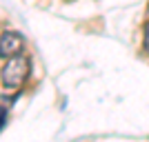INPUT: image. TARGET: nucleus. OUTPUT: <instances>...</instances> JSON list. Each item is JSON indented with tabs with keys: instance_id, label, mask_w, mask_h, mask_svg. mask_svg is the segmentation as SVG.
<instances>
[{
	"instance_id": "f03ea898",
	"label": "nucleus",
	"mask_w": 149,
	"mask_h": 142,
	"mask_svg": "<svg viewBox=\"0 0 149 142\" xmlns=\"http://www.w3.org/2000/svg\"><path fill=\"white\" fill-rule=\"evenodd\" d=\"M22 49V36L16 31H5L0 36V58H13Z\"/></svg>"
},
{
	"instance_id": "20e7f679",
	"label": "nucleus",
	"mask_w": 149,
	"mask_h": 142,
	"mask_svg": "<svg viewBox=\"0 0 149 142\" xmlns=\"http://www.w3.org/2000/svg\"><path fill=\"white\" fill-rule=\"evenodd\" d=\"M145 49L149 51V25H147V29H145Z\"/></svg>"
},
{
	"instance_id": "7ed1b4c3",
	"label": "nucleus",
	"mask_w": 149,
	"mask_h": 142,
	"mask_svg": "<svg viewBox=\"0 0 149 142\" xmlns=\"http://www.w3.org/2000/svg\"><path fill=\"white\" fill-rule=\"evenodd\" d=\"M7 124V109L5 107H0V129Z\"/></svg>"
},
{
	"instance_id": "f257e3e1",
	"label": "nucleus",
	"mask_w": 149,
	"mask_h": 142,
	"mask_svg": "<svg viewBox=\"0 0 149 142\" xmlns=\"http://www.w3.org/2000/svg\"><path fill=\"white\" fill-rule=\"evenodd\" d=\"M27 76H29V58L27 56H13L11 60L5 64L2 69V85L7 89H18L22 82L27 80Z\"/></svg>"
}]
</instances>
